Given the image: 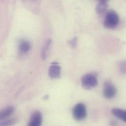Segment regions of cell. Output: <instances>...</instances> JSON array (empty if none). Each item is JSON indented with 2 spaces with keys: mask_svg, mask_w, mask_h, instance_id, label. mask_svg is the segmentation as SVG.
Listing matches in <instances>:
<instances>
[{
  "mask_svg": "<svg viewBox=\"0 0 126 126\" xmlns=\"http://www.w3.org/2000/svg\"><path fill=\"white\" fill-rule=\"evenodd\" d=\"M108 0H100L96 7V11L98 14H102L104 13L108 7Z\"/></svg>",
  "mask_w": 126,
  "mask_h": 126,
  "instance_id": "9",
  "label": "cell"
},
{
  "mask_svg": "<svg viewBox=\"0 0 126 126\" xmlns=\"http://www.w3.org/2000/svg\"><path fill=\"white\" fill-rule=\"evenodd\" d=\"M117 92L116 86L110 80L106 81L104 85L103 95L107 99H112L116 95Z\"/></svg>",
  "mask_w": 126,
  "mask_h": 126,
  "instance_id": "4",
  "label": "cell"
},
{
  "mask_svg": "<svg viewBox=\"0 0 126 126\" xmlns=\"http://www.w3.org/2000/svg\"><path fill=\"white\" fill-rule=\"evenodd\" d=\"M31 46L30 43L27 40H22L19 44V50L23 54L27 53L31 49Z\"/></svg>",
  "mask_w": 126,
  "mask_h": 126,
  "instance_id": "10",
  "label": "cell"
},
{
  "mask_svg": "<svg viewBox=\"0 0 126 126\" xmlns=\"http://www.w3.org/2000/svg\"><path fill=\"white\" fill-rule=\"evenodd\" d=\"M61 74V67L59 63L54 62L51 63L49 69V75L52 79L60 78Z\"/></svg>",
  "mask_w": 126,
  "mask_h": 126,
  "instance_id": "6",
  "label": "cell"
},
{
  "mask_svg": "<svg viewBox=\"0 0 126 126\" xmlns=\"http://www.w3.org/2000/svg\"><path fill=\"white\" fill-rule=\"evenodd\" d=\"M18 122L17 118H11L0 121V126H13Z\"/></svg>",
  "mask_w": 126,
  "mask_h": 126,
  "instance_id": "12",
  "label": "cell"
},
{
  "mask_svg": "<svg viewBox=\"0 0 126 126\" xmlns=\"http://www.w3.org/2000/svg\"><path fill=\"white\" fill-rule=\"evenodd\" d=\"M73 116L77 121L84 119L87 116V110L85 105L83 103H78L75 106L73 109Z\"/></svg>",
  "mask_w": 126,
  "mask_h": 126,
  "instance_id": "3",
  "label": "cell"
},
{
  "mask_svg": "<svg viewBox=\"0 0 126 126\" xmlns=\"http://www.w3.org/2000/svg\"><path fill=\"white\" fill-rule=\"evenodd\" d=\"M111 112L113 115L119 119L126 122V112L124 110L119 108H113L111 110Z\"/></svg>",
  "mask_w": 126,
  "mask_h": 126,
  "instance_id": "8",
  "label": "cell"
},
{
  "mask_svg": "<svg viewBox=\"0 0 126 126\" xmlns=\"http://www.w3.org/2000/svg\"><path fill=\"white\" fill-rule=\"evenodd\" d=\"M81 85L86 90L96 87L98 84L97 75L94 73H87L81 78Z\"/></svg>",
  "mask_w": 126,
  "mask_h": 126,
  "instance_id": "2",
  "label": "cell"
},
{
  "mask_svg": "<svg viewBox=\"0 0 126 126\" xmlns=\"http://www.w3.org/2000/svg\"><path fill=\"white\" fill-rule=\"evenodd\" d=\"M120 68L121 69V71L122 72H124L125 73L126 71V64H125V63H122L120 64Z\"/></svg>",
  "mask_w": 126,
  "mask_h": 126,
  "instance_id": "14",
  "label": "cell"
},
{
  "mask_svg": "<svg viewBox=\"0 0 126 126\" xmlns=\"http://www.w3.org/2000/svg\"><path fill=\"white\" fill-rule=\"evenodd\" d=\"M14 108L12 106H8L0 110V121L5 120L14 112Z\"/></svg>",
  "mask_w": 126,
  "mask_h": 126,
  "instance_id": "7",
  "label": "cell"
},
{
  "mask_svg": "<svg viewBox=\"0 0 126 126\" xmlns=\"http://www.w3.org/2000/svg\"><path fill=\"white\" fill-rule=\"evenodd\" d=\"M51 43L52 40L51 39H48L45 42L41 52V58L42 60H45L46 59L47 56V53Z\"/></svg>",
  "mask_w": 126,
  "mask_h": 126,
  "instance_id": "11",
  "label": "cell"
},
{
  "mask_svg": "<svg viewBox=\"0 0 126 126\" xmlns=\"http://www.w3.org/2000/svg\"><path fill=\"white\" fill-rule=\"evenodd\" d=\"M69 44L72 47H75L77 44V38L74 37L73 39L69 41Z\"/></svg>",
  "mask_w": 126,
  "mask_h": 126,
  "instance_id": "13",
  "label": "cell"
},
{
  "mask_svg": "<svg viewBox=\"0 0 126 126\" xmlns=\"http://www.w3.org/2000/svg\"><path fill=\"white\" fill-rule=\"evenodd\" d=\"M119 22V17L115 11L110 10L109 11L105 18L104 25L108 29H115Z\"/></svg>",
  "mask_w": 126,
  "mask_h": 126,
  "instance_id": "1",
  "label": "cell"
},
{
  "mask_svg": "<svg viewBox=\"0 0 126 126\" xmlns=\"http://www.w3.org/2000/svg\"><path fill=\"white\" fill-rule=\"evenodd\" d=\"M43 116L40 111H35L32 113L27 126H41Z\"/></svg>",
  "mask_w": 126,
  "mask_h": 126,
  "instance_id": "5",
  "label": "cell"
}]
</instances>
